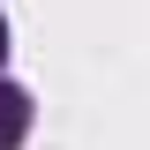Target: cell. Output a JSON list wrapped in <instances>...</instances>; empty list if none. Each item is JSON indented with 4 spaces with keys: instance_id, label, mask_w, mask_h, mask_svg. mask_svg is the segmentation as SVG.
<instances>
[{
    "instance_id": "1",
    "label": "cell",
    "mask_w": 150,
    "mask_h": 150,
    "mask_svg": "<svg viewBox=\"0 0 150 150\" xmlns=\"http://www.w3.org/2000/svg\"><path fill=\"white\" fill-rule=\"evenodd\" d=\"M23 128H30V98L15 83H0V143H23Z\"/></svg>"
},
{
    "instance_id": "2",
    "label": "cell",
    "mask_w": 150,
    "mask_h": 150,
    "mask_svg": "<svg viewBox=\"0 0 150 150\" xmlns=\"http://www.w3.org/2000/svg\"><path fill=\"white\" fill-rule=\"evenodd\" d=\"M0 60H8V23H0Z\"/></svg>"
}]
</instances>
